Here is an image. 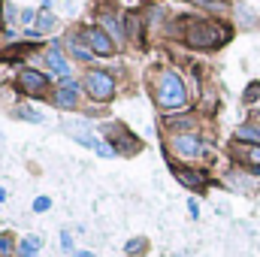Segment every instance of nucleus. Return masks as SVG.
<instances>
[{
    "instance_id": "6",
    "label": "nucleus",
    "mask_w": 260,
    "mask_h": 257,
    "mask_svg": "<svg viewBox=\"0 0 260 257\" xmlns=\"http://www.w3.org/2000/svg\"><path fill=\"white\" fill-rule=\"evenodd\" d=\"M82 40H85L97 55H109V52H112V40H109L103 30H97V27H85V30H82Z\"/></svg>"
},
{
    "instance_id": "23",
    "label": "nucleus",
    "mask_w": 260,
    "mask_h": 257,
    "mask_svg": "<svg viewBox=\"0 0 260 257\" xmlns=\"http://www.w3.org/2000/svg\"><path fill=\"white\" fill-rule=\"evenodd\" d=\"M0 200H6V191H3V188H0Z\"/></svg>"
},
{
    "instance_id": "1",
    "label": "nucleus",
    "mask_w": 260,
    "mask_h": 257,
    "mask_svg": "<svg viewBox=\"0 0 260 257\" xmlns=\"http://www.w3.org/2000/svg\"><path fill=\"white\" fill-rule=\"evenodd\" d=\"M227 40H230V27H224L218 21H191L188 34H185V43L191 49H218Z\"/></svg>"
},
{
    "instance_id": "24",
    "label": "nucleus",
    "mask_w": 260,
    "mask_h": 257,
    "mask_svg": "<svg viewBox=\"0 0 260 257\" xmlns=\"http://www.w3.org/2000/svg\"><path fill=\"white\" fill-rule=\"evenodd\" d=\"M251 170H254V173H257V176H260V167H251Z\"/></svg>"
},
{
    "instance_id": "19",
    "label": "nucleus",
    "mask_w": 260,
    "mask_h": 257,
    "mask_svg": "<svg viewBox=\"0 0 260 257\" xmlns=\"http://www.w3.org/2000/svg\"><path fill=\"white\" fill-rule=\"evenodd\" d=\"M257 94H260V85H257V82H254V85H251V88L245 91V100L251 103V100H257Z\"/></svg>"
},
{
    "instance_id": "18",
    "label": "nucleus",
    "mask_w": 260,
    "mask_h": 257,
    "mask_svg": "<svg viewBox=\"0 0 260 257\" xmlns=\"http://www.w3.org/2000/svg\"><path fill=\"white\" fill-rule=\"evenodd\" d=\"M49 206H52V200H49V197H40V200L34 203V209H37V212H46Z\"/></svg>"
},
{
    "instance_id": "2",
    "label": "nucleus",
    "mask_w": 260,
    "mask_h": 257,
    "mask_svg": "<svg viewBox=\"0 0 260 257\" xmlns=\"http://www.w3.org/2000/svg\"><path fill=\"white\" fill-rule=\"evenodd\" d=\"M157 103L164 109H182L188 103V94H185V85L179 79V73H164L160 82H157Z\"/></svg>"
},
{
    "instance_id": "7",
    "label": "nucleus",
    "mask_w": 260,
    "mask_h": 257,
    "mask_svg": "<svg viewBox=\"0 0 260 257\" xmlns=\"http://www.w3.org/2000/svg\"><path fill=\"white\" fill-rule=\"evenodd\" d=\"M173 145H176V151L185 154V157H200V154H203V142L194 139V136H176Z\"/></svg>"
},
{
    "instance_id": "21",
    "label": "nucleus",
    "mask_w": 260,
    "mask_h": 257,
    "mask_svg": "<svg viewBox=\"0 0 260 257\" xmlns=\"http://www.w3.org/2000/svg\"><path fill=\"white\" fill-rule=\"evenodd\" d=\"M21 21H24V24H27V21H34V12H30V9H24V12H21Z\"/></svg>"
},
{
    "instance_id": "3",
    "label": "nucleus",
    "mask_w": 260,
    "mask_h": 257,
    "mask_svg": "<svg viewBox=\"0 0 260 257\" xmlns=\"http://www.w3.org/2000/svg\"><path fill=\"white\" fill-rule=\"evenodd\" d=\"M85 88H88V94L94 97V100H109L112 97V91H115V82H112V76L109 73H103V70H91L88 76H85Z\"/></svg>"
},
{
    "instance_id": "13",
    "label": "nucleus",
    "mask_w": 260,
    "mask_h": 257,
    "mask_svg": "<svg viewBox=\"0 0 260 257\" xmlns=\"http://www.w3.org/2000/svg\"><path fill=\"white\" fill-rule=\"evenodd\" d=\"M73 58H79V61H91V52H88V49H82L79 43H73Z\"/></svg>"
},
{
    "instance_id": "20",
    "label": "nucleus",
    "mask_w": 260,
    "mask_h": 257,
    "mask_svg": "<svg viewBox=\"0 0 260 257\" xmlns=\"http://www.w3.org/2000/svg\"><path fill=\"white\" fill-rule=\"evenodd\" d=\"M248 160H251L254 167H260V148H251V154H248Z\"/></svg>"
},
{
    "instance_id": "4",
    "label": "nucleus",
    "mask_w": 260,
    "mask_h": 257,
    "mask_svg": "<svg viewBox=\"0 0 260 257\" xmlns=\"http://www.w3.org/2000/svg\"><path fill=\"white\" fill-rule=\"evenodd\" d=\"M18 85H21V91H27V94H43V91L49 88V79H46L43 73H37V70H21V73H18Z\"/></svg>"
},
{
    "instance_id": "16",
    "label": "nucleus",
    "mask_w": 260,
    "mask_h": 257,
    "mask_svg": "<svg viewBox=\"0 0 260 257\" xmlns=\"http://www.w3.org/2000/svg\"><path fill=\"white\" fill-rule=\"evenodd\" d=\"M139 251H145V242H142V239H133V242H127V254H139Z\"/></svg>"
},
{
    "instance_id": "10",
    "label": "nucleus",
    "mask_w": 260,
    "mask_h": 257,
    "mask_svg": "<svg viewBox=\"0 0 260 257\" xmlns=\"http://www.w3.org/2000/svg\"><path fill=\"white\" fill-rule=\"evenodd\" d=\"M115 133H118L115 145H121V151H127V154H133V151L139 148V139H136V136H127V133H124V127H115Z\"/></svg>"
},
{
    "instance_id": "14",
    "label": "nucleus",
    "mask_w": 260,
    "mask_h": 257,
    "mask_svg": "<svg viewBox=\"0 0 260 257\" xmlns=\"http://www.w3.org/2000/svg\"><path fill=\"white\" fill-rule=\"evenodd\" d=\"M18 115H21V118H30V121H43V115H40V112H34L30 106H21V109H18Z\"/></svg>"
},
{
    "instance_id": "17",
    "label": "nucleus",
    "mask_w": 260,
    "mask_h": 257,
    "mask_svg": "<svg viewBox=\"0 0 260 257\" xmlns=\"http://www.w3.org/2000/svg\"><path fill=\"white\" fill-rule=\"evenodd\" d=\"M239 136H242V139H257L260 130L257 127H242V130H239Z\"/></svg>"
},
{
    "instance_id": "15",
    "label": "nucleus",
    "mask_w": 260,
    "mask_h": 257,
    "mask_svg": "<svg viewBox=\"0 0 260 257\" xmlns=\"http://www.w3.org/2000/svg\"><path fill=\"white\" fill-rule=\"evenodd\" d=\"M9 251H12V236L0 233V254H9Z\"/></svg>"
},
{
    "instance_id": "11",
    "label": "nucleus",
    "mask_w": 260,
    "mask_h": 257,
    "mask_svg": "<svg viewBox=\"0 0 260 257\" xmlns=\"http://www.w3.org/2000/svg\"><path fill=\"white\" fill-rule=\"evenodd\" d=\"M55 27V15H49V12H40V18H37V30L30 27L27 30V37H37V34H49Z\"/></svg>"
},
{
    "instance_id": "8",
    "label": "nucleus",
    "mask_w": 260,
    "mask_h": 257,
    "mask_svg": "<svg viewBox=\"0 0 260 257\" xmlns=\"http://www.w3.org/2000/svg\"><path fill=\"white\" fill-rule=\"evenodd\" d=\"M46 61H49V67H52L61 79H67V76H70V64H67V58L61 55V49H58V46H52V49L46 52Z\"/></svg>"
},
{
    "instance_id": "9",
    "label": "nucleus",
    "mask_w": 260,
    "mask_h": 257,
    "mask_svg": "<svg viewBox=\"0 0 260 257\" xmlns=\"http://www.w3.org/2000/svg\"><path fill=\"white\" fill-rule=\"evenodd\" d=\"M173 176H176V179H179L182 185H188V188H203V182H206V179H203V173H191V170H179V167L173 170Z\"/></svg>"
},
{
    "instance_id": "5",
    "label": "nucleus",
    "mask_w": 260,
    "mask_h": 257,
    "mask_svg": "<svg viewBox=\"0 0 260 257\" xmlns=\"http://www.w3.org/2000/svg\"><path fill=\"white\" fill-rule=\"evenodd\" d=\"M79 91H82V88H79L73 79H67L64 85L58 88V94L52 97V103H55V106H61V109H76V106H79V100H76V94H79Z\"/></svg>"
},
{
    "instance_id": "22",
    "label": "nucleus",
    "mask_w": 260,
    "mask_h": 257,
    "mask_svg": "<svg viewBox=\"0 0 260 257\" xmlns=\"http://www.w3.org/2000/svg\"><path fill=\"white\" fill-rule=\"evenodd\" d=\"M73 257H94V254H91V251H76Z\"/></svg>"
},
{
    "instance_id": "12",
    "label": "nucleus",
    "mask_w": 260,
    "mask_h": 257,
    "mask_svg": "<svg viewBox=\"0 0 260 257\" xmlns=\"http://www.w3.org/2000/svg\"><path fill=\"white\" fill-rule=\"evenodd\" d=\"M37 248H40V236H27V239L21 242L18 254L21 257H37Z\"/></svg>"
}]
</instances>
